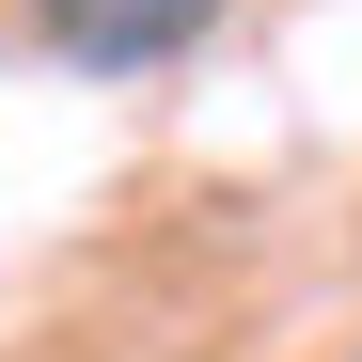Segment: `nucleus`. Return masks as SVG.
Listing matches in <instances>:
<instances>
[{"mask_svg":"<svg viewBox=\"0 0 362 362\" xmlns=\"http://www.w3.org/2000/svg\"><path fill=\"white\" fill-rule=\"evenodd\" d=\"M47 32L79 47V64H173V47H189L221 0H32Z\"/></svg>","mask_w":362,"mask_h":362,"instance_id":"1","label":"nucleus"}]
</instances>
